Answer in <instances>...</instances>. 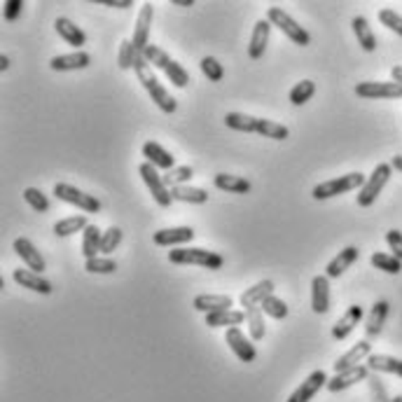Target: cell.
Instances as JSON below:
<instances>
[{
	"instance_id": "cell-5",
	"label": "cell",
	"mask_w": 402,
	"mask_h": 402,
	"mask_svg": "<svg viewBox=\"0 0 402 402\" xmlns=\"http://www.w3.org/2000/svg\"><path fill=\"white\" fill-rule=\"evenodd\" d=\"M168 262L197 264V267H206V269H222L224 257L213 251H206V248H175V251H168Z\"/></svg>"
},
{
	"instance_id": "cell-8",
	"label": "cell",
	"mask_w": 402,
	"mask_h": 402,
	"mask_svg": "<svg viewBox=\"0 0 402 402\" xmlns=\"http://www.w3.org/2000/svg\"><path fill=\"white\" fill-rule=\"evenodd\" d=\"M54 197L66 201V204H73L77 208H82L85 213H99L101 211V201L94 195H87V192L73 188L68 183H56L54 185Z\"/></svg>"
},
{
	"instance_id": "cell-52",
	"label": "cell",
	"mask_w": 402,
	"mask_h": 402,
	"mask_svg": "<svg viewBox=\"0 0 402 402\" xmlns=\"http://www.w3.org/2000/svg\"><path fill=\"white\" fill-rule=\"evenodd\" d=\"M391 166L396 168V171H400L402 173V155H398V157H393V162H391Z\"/></svg>"
},
{
	"instance_id": "cell-10",
	"label": "cell",
	"mask_w": 402,
	"mask_h": 402,
	"mask_svg": "<svg viewBox=\"0 0 402 402\" xmlns=\"http://www.w3.org/2000/svg\"><path fill=\"white\" fill-rule=\"evenodd\" d=\"M356 96L360 99H402V87L398 82H358Z\"/></svg>"
},
{
	"instance_id": "cell-14",
	"label": "cell",
	"mask_w": 402,
	"mask_h": 402,
	"mask_svg": "<svg viewBox=\"0 0 402 402\" xmlns=\"http://www.w3.org/2000/svg\"><path fill=\"white\" fill-rule=\"evenodd\" d=\"M369 356H372V344H369L367 339H363V342H358L351 351H347L344 356L337 358V363H335L332 367H335L337 374H339V372H347V369L358 367V365L363 363V360H367Z\"/></svg>"
},
{
	"instance_id": "cell-1",
	"label": "cell",
	"mask_w": 402,
	"mask_h": 402,
	"mask_svg": "<svg viewBox=\"0 0 402 402\" xmlns=\"http://www.w3.org/2000/svg\"><path fill=\"white\" fill-rule=\"evenodd\" d=\"M224 124L229 129H234V131L257 134V136H264V138H271V141H286L288 136H290L288 126L271 122V119L244 115V112H227V115H224Z\"/></svg>"
},
{
	"instance_id": "cell-43",
	"label": "cell",
	"mask_w": 402,
	"mask_h": 402,
	"mask_svg": "<svg viewBox=\"0 0 402 402\" xmlns=\"http://www.w3.org/2000/svg\"><path fill=\"white\" fill-rule=\"evenodd\" d=\"M264 313H267V316H271V318H276V320H281V318H286L288 316V304L281 300V297H276V295H271V297H267V300L262 302V307H260Z\"/></svg>"
},
{
	"instance_id": "cell-48",
	"label": "cell",
	"mask_w": 402,
	"mask_h": 402,
	"mask_svg": "<svg viewBox=\"0 0 402 402\" xmlns=\"http://www.w3.org/2000/svg\"><path fill=\"white\" fill-rule=\"evenodd\" d=\"M386 244H389L391 248V255H396L398 260H402V232L398 229H391V232H386Z\"/></svg>"
},
{
	"instance_id": "cell-38",
	"label": "cell",
	"mask_w": 402,
	"mask_h": 402,
	"mask_svg": "<svg viewBox=\"0 0 402 402\" xmlns=\"http://www.w3.org/2000/svg\"><path fill=\"white\" fill-rule=\"evenodd\" d=\"M372 267L386 271V274H400L402 271V260H398L396 255H389V253H374L369 257Z\"/></svg>"
},
{
	"instance_id": "cell-13",
	"label": "cell",
	"mask_w": 402,
	"mask_h": 402,
	"mask_svg": "<svg viewBox=\"0 0 402 402\" xmlns=\"http://www.w3.org/2000/svg\"><path fill=\"white\" fill-rule=\"evenodd\" d=\"M367 379H369V367H367V365H358V367H353V369H347V372L335 374L332 379L327 381L325 389H327L330 393H339V391L351 389L353 384L367 381Z\"/></svg>"
},
{
	"instance_id": "cell-3",
	"label": "cell",
	"mask_w": 402,
	"mask_h": 402,
	"mask_svg": "<svg viewBox=\"0 0 402 402\" xmlns=\"http://www.w3.org/2000/svg\"><path fill=\"white\" fill-rule=\"evenodd\" d=\"M143 56H146V61L150 63V66L159 68L162 73H166V77L171 80L173 87H178V89H183V87H188L190 82V73L185 70L178 61H173L171 56H168L162 47L157 45H148L146 52H143Z\"/></svg>"
},
{
	"instance_id": "cell-26",
	"label": "cell",
	"mask_w": 402,
	"mask_h": 402,
	"mask_svg": "<svg viewBox=\"0 0 402 402\" xmlns=\"http://www.w3.org/2000/svg\"><path fill=\"white\" fill-rule=\"evenodd\" d=\"M54 28H56V33H59L70 47H75V50L80 52V47L87 45V33L80 26H75L73 21L66 19V17H59L54 21Z\"/></svg>"
},
{
	"instance_id": "cell-49",
	"label": "cell",
	"mask_w": 402,
	"mask_h": 402,
	"mask_svg": "<svg viewBox=\"0 0 402 402\" xmlns=\"http://www.w3.org/2000/svg\"><path fill=\"white\" fill-rule=\"evenodd\" d=\"M3 7H5V10H3V12H5V19H7V21H17L19 14H21L23 3H21V0H5Z\"/></svg>"
},
{
	"instance_id": "cell-20",
	"label": "cell",
	"mask_w": 402,
	"mask_h": 402,
	"mask_svg": "<svg viewBox=\"0 0 402 402\" xmlns=\"http://www.w3.org/2000/svg\"><path fill=\"white\" fill-rule=\"evenodd\" d=\"M311 309L316 313L330 311V278L325 274L313 276L311 281Z\"/></svg>"
},
{
	"instance_id": "cell-15",
	"label": "cell",
	"mask_w": 402,
	"mask_h": 402,
	"mask_svg": "<svg viewBox=\"0 0 402 402\" xmlns=\"http://www.w3.org/2000/svg\"><path fill=\"white\" fill-rule=\"evenodd\" d=\"M327 381L330 379H327V374L323 372V369H316V372H311L307 379L302 381V386L293 393L288 402H309L320 389H323V386H327Z\"/></svg>"
},
{
	"instance_id": "cell-51",
	"label": "cell",
	"mask_w": 402,
	"mask_h": 402,
	"mask_svg": "<svg viewBox=\"0 0 402 402\" xmlns=\"http://www.w3.org/2000/svg\"><path fill=\"white\" fill-rule=\"evenodd\" d=\"M391 75H393V82H398L402 87V66H393L391 68Z\"/></svg>"
},
{
	"instance_id": "cell-45",
	"label": "cell",
	"mask_w": 402,
	"mask_h": 402,
	"mask_svg": "<svg viewBox=\"0 0 402 402\" xmlns=\"http://www.w3.org/2000/svg\"><path fill=\"white\" fill-rule=\"evenodd\" d=\"M122 244V229L119 227H108L106 232H103V241H101V253L103 255H110L115 248Z\"/></svg>"
},
{
	"instance_id": "cell-19",
	"label": "cell",
	"mask_w": 402,
	"mask_h": 402,
	"mask_svg": "<svg viewBox=\"0 0 402 402\" xmlns=\"http://www.w3.org/2000/svg\"><path fill=\"white\" fill-rule=\"evenodd\" d=\"M14 253H17L21 260L28 264L31 271H36V274H43V271H45L43 255H40V251L33 244H31L26 237H19L17 241H14Z\"/></svg>"
},
{
	"instance_id": "cell-23",
	"label": "cell",
	"mask_w": 402,
	"mask_h": 402,
	"mask_svg": "<svg viewBox=\"0 0 402 402\" xmlns=\"http://www.w3.org/2000/svg\"><path fill=\"white\" fill-rule=\"evenodd\" d=\"M195 239V229L192 227H171V229H159L155 232V237H152V241H155L157 246H183L188 244V241Z\"/></svg>"
},
{
	"instance_id": "cell-12",
	"label": "cell",
	"mask_w": 402,
	"mask_h": 402,
	"mask_svg": "<svg viewBox=\"0 0 402 402\" xmlns=\"http://www.w3.org/2000/svg\"><path fill=\"white\" fill-rule=\"evenodd\" d=\"M224 342L229 344V349L234 351V356L239 360H244V363H253V360L257 358V351L251 344V339H248L239 327H229L227 335H224Z\"/></svg>"
},
{
	"instance_id": "cell-46",
	"label": "cell",
	"mask_w": 402,
	"mask_h": 402,
	"mask_svg": "<svg viewBox=\"0 0 402 402\" xmlns=\"http://www.w3.org/2000/svg\"><path fill=\"white\" fill-rule=\"evenodd\" d=\"M367 386H369V396H372L374 402H393V400L389 398V393H386L384 381H381L376 374L369 376V379H367Z\"/></svg>"
},
{
	"instance_id": "cell-42",
	"label": "cell",
	"mask_w": 402,
	"mask_h": 402,
	"mask_svg": "<svg viewBox=\"0 0 402 402\" xmlns=\"http://www.w3.org/2000/svg\"><path fill=\"white\" fill-rule=\"evenodd\" d=\"M201 73L208 77V82H220L224 77V68L218 59H213V56H204L201 59Z\"/></svg>"
},
{
	"instance_id": "cell-40",
	"label": "cell",
	"mask_w": 402,
	"mask_h": 402,
	"mask_svg": "<svg viewBox=\"0 0 402 402\" xmlns=\"http://www.w3.org/2000/svg\"><path fill=\"white\" fill-rule=\"evenodd\" d=\"M85 269L89 271V274H115L117 262L112 260V257L99 255V257H94V260H87L85 262Z\"/></svg>"
},
{
	"instance_id": "cell-31",
	"label": "cell",
	"mask_w": 402,
	"mask_h": 402,
	"mask_svg": "<svg viewBox=\"0 0 402 402\" xmlns=\"http://www.w3.org/2000/svg\"><path fill=\"white\" fill-rule=\"evenodd\" d=\"M367 367L372 369V372L402 376V360L393 356H384V353H372V356L367 358Z\"/></svg>"
},
{
	"instance_id": "cell-22",
	"label": "cell",
	"mask_w": 402,
	"mask_h": 402,
	"mask_svg": "<svg viewBox=\"0 0 402 402\" xmlns=\"http://www.w3.org/2000/svg\"><path fill=\"white\" fill-rule=\"evenodd\" d=\"M269 33H271L269 19H260L255 23L253 36H251V45H248V56H251L253 61L264 56V50H267V43H269Z\"/></svg>"
},
{
	"instance_id": "cell-9",
	"label": "cell",
	"mask_w": 402,
	"mask_h": 402,
	"mask_svg": "<svg viewBox=\"0 0 402 402\" xmlns=\"http://www.w3.org/2000/svg\"><path fill=\"white\" fill-rule=\"evenodd\" d=\"M138 173H141L143 183L148 185V190L152 192V199H155L162 208L171 206V201H173V199H171V190L166 188L164 175H159L157 168L152 166L150 162H143V164L138 166Z\"/></svg>"
},
{
	"instance_id": "cell-54",
	"label": "cell",
	"mask_w": 402,
	"mask_h": 402,
	"mask_svg": "<svg viewBox=\"0 0 402 402\" xmlns=\"http://www.w3.org/2000/svg\"><path fill=\"white\" fill-rule=\"evenodd\" d=\"M173 5H185V7H190L192 3H195V0H171Z\"/></svg>"
},
{
	"instance_id": "cell-30",
	"label": "cell",
	"mask_w": 402,
	"mask_h": 402,
	"mask_svg": "<svg viewBox=\"0 0 402 402\" xmlns=\"http://www.w3.org/2000/svg\"><path fill=\"white\" fill-rule=\"evenodd\" d=\"M246 320V311H237V309H224V311H215V313H206V325L208 327H237Z\"/></svg>"
},
{
	"instance_id": "cell-11",
	"label": "cell",
	"mask_w": 402,
	"mask_h": 402,
	"mask_svg": "<svg viewBox=\"0 0 402 402\" xmlns=\"http://www.w3.org/2000/svg\"><path fill=\"white\" fill-rule=\"evenodd\" d=\"M152 17H155V7H152V3H143L141 12H138V19H136L134 38H131V43H134L136 52H138V54L146 52V47L150 45V43H148V38H150Z\"/></svg>"
},
{
	"instance_id": "cell-27",
	"label": "cell",
	"mask_w": 402,
	"mask_h": 402,
	"mask_svg": "<svg viewBox=\"0 0 402 402\" xmlns=\"http://www.w3.org/2000/svg\"><path fill=\"white\" fill-rule=\"evenodd\" d=\"M386 318H389V302L379 300V302H376L374 307H372V311H369V316H367V323H365L367 339H374V337L381 335Z\"/></svg>"
},
{
	"instance_id": "cell-17",
	"label": "cell",
	"mask_w": 402,
	"mask_h": 402,
	"mask_svg": "<svg viewBox=\"0 0 402 402\" xmlns=\"http://www.w3.org/2000/svg\"><path fill=\"white\" fill-rule=\"evenodd\" d=\"M92 63V56L87 52H70V54H59L50 61V68L56 73H66V70H82Z\"/></svg>"
},
{
	"instance_id": "cell-50",
	"label": "cell",
	"mask_w": 402,
	"mask_h": 402,
	"mask_svg": "<svg viewBox=\"0 0 402 402\" xmlns=\"http://www.w3.org/2000/svg\"><path fill=\"white\" fill-rule=\"evenodd\" d=\"M103 5L108 7H117V10H124V7H134L131 0H101Z\"/></svg>"
},
{
	"instance_id": "cell-25",
	"label": "cell",
	"mask_w": 402,
	"mask_h": 402,
	"mask_svg": "<svg viewBox=\"0 0 402 402\" xmlns=\"http://www.w3.org/2000/svg\"><path fill=\"white\" fill-rule=\"evenodd\" d=\"M360 257V251L356 246H347L344 251H339V255H335V260L325 267V276L327 278H339L344 271H347L353 262Z\"/></svg>"
},
{
	"instance_id": "cell-47",
	"label": "cell",
	"mask_w": 402,
	"mask_h": 402,
	"mask_svg": "<svg viewBox=\"0 0 402 402\" xmlns=\"http://www.w3.org/2000/svg\"><path fill=\"white\" fill-rule=\"evenodd\" d=\"M379 21L384 23L386 28H391L393 33L402 36V17H400L398 12H393V10H389V7H386V10L379 12Z\"/></svg>"
},
{
	"instance_id": "cell-34",
	"label": "cell",
	"mask_w": 402,
	"mask_h": 402,
	"mask_svg": "<svg viewBox=\"0 0 402 402\" xmlns=\"http://www.w3.org/2000/svg\"><path fill=\"white\" fill-rule=\"evenodd\" d=\"M171 199L183 201V204H206L208 192L201 188H190V185H178V188H171Z\"/></svg>"
},
{
	"instance_id": "cell-2",
	"label": "cell",
	"mask_w": 402,
	"mask_h": 402,
	"mask_svg": "<svg viewBox=\"0 0 402 402\" xmlns=\"http://www.w3.org/2000/svg\"><path fill=\"white\" fill-rule=\"evenodd\" d=\"M134 70H136V75H138V82L146 87V92L150 94V99L157 103V108L162 112H166V115L175 112V108H178V101H175L173 96L166 92V87L155 77V73L150 70V63L146 61V56H143V54L136 56Z\"/></svg>"
},
{
	"instance_id": "cell-21",
	"label": "cell",
	"mask_w": 402,
	"mask_h": 402,
	"mask_svg": "<svg viewBox=\"0 0 402 402\" xmlns=\"http://www.w3.org/2000/svg\"><path fill=\"white\" fill-rule=\"evenodd\" d=\"M143 157H146V162H150L155 168H164V171L175 168V157L155 141H148L146 146H143Z\"/></svg>"
},
{
	"instance_id": "cell-28",
	"label": "cell",
	"mask_w": 402,
	"mask_h": 402,
	"mask_svg": "<svg viewBox=\"0 0 402 402\" xmlns=\"http://www.w3.org/2000/svg\"><path fill=\"white\" fill-rule=\"evenodd\" d=\"M195 309L204 311V313H215V311H224L232 309V297L229 295H197L195 297Z\"/></svg>"
},
{
	"instance_id": "cell-24",
	"label": "cell",
	"mask_w": 402,
	"mask_h": 402,
	"mask_svg": "<svg viewBox=\"0 0 402 402\" xmlns=\"http://www.w3.org/2000/svg\"><path fill=\"white\" fill-rule=\"evenodd\" d=\"M14 281L21 288H28V290L40 293V295H50L52 293V283L47 278H43V274H36L31 269H14Z\"/></svg>"
},
{
	"instance_id": "cell-36",
	"label": "cell",
	"mask_w": 402,
	"mask_h": 402,
	"mask_svg": "<svg viewBox=\"0 0 402 402\" xmlns=\"http://www.w3.org/2000/svg\"><path fill=\"white\" fill-rule=\"evenodd\" d=\"M246 323H248V332H251V339H255V342L264 339L267 325H264V311L260 307L246 311Z\"/></svg>"
},
{
	"instance_id": "cell-33",
	"label": "cell",
	"mask_w": 402,
	"mask_h": 402,
	"mask_svg": "<svg viewBox=\"0 0 402 402\" xmlns=\"http://www.w3.org/2000/svg\"><path fill=\"white\" fill-rule=\"evenodd\" d=\"M101 241H103V232L96 227V224H89L82 232V255L87 260H94L101 253Z\"/></svg>"
},
{
	"instance_id": "cell-41",
	"label": "cell",
	"mask_w": 402,
	"mask_h": 402,
	"mask_svg": "<svg viewBox=\"0 0 402 402\" xmlns=\"http://www.w3.org/2000/svg\"><path fill=\"white\" fill-rule=\"evenodd\" d=\"M23 199H26V204L38 213L50 211V199H47L38 188H26V190H23Z\"/></svg>"
},
{
	"instance_id": "cell-44",
	"label": "cell",
	"mask_w": 402,
	"mask_h": 402,
	"mask_svg": "<svg viewBox=\"0 0 402 402\" xmlns=\"http://www.w3.org/2000/svg\"><path fill=\"white\" fill-rule=\"evenodd\" d=\"M136 56H138V52H136L134 43H131V40H124V43L119 45V54H117V63H119V68H122V70L134 68Z\"/></svg>"
},
{
	"instance_id": "cell-37",
	"label": "cell",
	"mask_w": 402,
	"mask_h": 402,
	"mask_svg": "<svg viewBox=\"0 0 402 402\" xmlns=\"http://www.w3.org/2000/svg\"><path fill=\"white\" fill-rule=\"evenodd\" d=\"M313 94H316V85L311 80H302V82H297L290 89L288 99H290L293 106H304V103L313 99Z\"/></svg>"
},
{
	"instance_id": "cell-29",
	"label": "cell",
	"mask_w": 402,
	"mask_h": 402,
	"mask_svg": "<svg viewBox=\"0 0 402 402\" xmlns=\"http://www.w3.org/2000/svg\"><path fill=\"white\" fill-rule=\"evenodd\" d=\"M213 185L222 192H232V195H248L251 192V180L241 178V175H229V173H218L213 178Z\"/></svg>"
},
{
	"instance_id": "cell-4",
	"label": "cell",
	"mask_w": 402,
	"mask_h": 402,
	"mask_svg": "<svg viewBox=\"0 0 402 402\" xmlns=\"http://www.w3.org/2000/svg\"><path fill=\"white\" fill-rule=\"evenodd\" d=\"M365 175L360 171H353V173H347V175H339V178H332V180H325V183H318L316 188H313L311 197L323 201V199H332V197H339V195H347V192H353L365 185Z\"/></svg>"
},
{
	"instance_id": "cell-53",
	"label": "cell",
	"mask_w": 402,
	"mask_h": 402,
	"mask_svg": "<svg viewBox=\"0 0 402 402\" xmlns=\"http://www.w3.org/2000/svg\"><path fill=\"white\" fill-rule=\"evenodd\" d=\"M10 68V59L7 56H0V70H7Z\"/></svg>"
},
{
	"instance_id": "cell-16",
	"label": "cell",
	"mask_w": 402,
	"mask_h": 402,
	"mask_svg": "<svg viewBox=\"0 0 402 402\" xmlns=\"http://www.w3.org/2000/svg\"><path fill=\"white\" fill-rule=\"evenodd\" d=\"M274 295V281L264 278L260 281V283H255L253 288H248V290L241 295V307H244L246 311L251 309H257L262 307V302L267 300V297Z\"/></svg>"
},
{
	"instance_id": "cell-39",
	"label": "cell",
	"mask_w": 402,
	"mask_h": 402,
	"mask_svg": "<svg viewBox=\"0 0 402 402\" xmlns=\"http://www.w3.org/2000/svg\"><path fill=\"white\" fill-rule=\"evenodd\" d=\"M192 175H195V168L192 166H175L164 173V183L166 188L171 190V188H178V185H188L192 180Z\"/></svg>"
},
{
	"instance_id": "cell-18",
	"label": "cell",
	"mask_w": 402,
	"mask_h": 402,
	"mask_svg": "<svg viewBox=\"0 0 402 402\" xmlns=\"http://www.w3.org/2000/svg\"><path fill=\"white\" fill-rule=\"evenodd\" d=\"M360 320H363V307H360V304H353V307H349L347 311H344V316L332 325V337L337 342L347 339L353 330H356V325L360 323Z\"/></svg>"
},
{
	"instance_id": "cell-35",
	"label": "cell",
	"mask_w": 402,
	"mask_h": 402,
	"mask_svg": "<svg viewBox=\"0 0 402 402\" xmlns=\"http://www.w3.org/2000/svg\"><path fill=\"white\" fill-rule=\"evenodd\" d=\"M89 227V220L85 215H73V218H63L54 224V234L56 237H70V234H77V232H85Z\"/></svg>"
},
{
	"instance_id": "cell-55",
	"label": "cell",
	"mask_w": 402,
	"mask_h": 402,
	"mask_svg": "<svg viewBox=\"0 0 402 402\" xmlns=\"http://www.w3.org/2000/svg\"><path fill=\"white\" fill-rule=\"evenodd\" d=\"M393 402H402V396H398V398H393Z\"/></svg>"
},
{
	"instance_id": "cell-32",
	"label": "cell",
	"mask_w": 402,
	"mask_h": 402,
	"mask_svg": "<svg viewBox=\"0 0 402 402\" xmlns=\"http://www.w3.org/2000/svg\"><path fill=\"white\" fill-rule=\"evenodd\" d=\"M353 26V33L358 38V45L363 47L365 52H374L376 50V36L372 33V28H369V23L365 17H353L351 21Z\"/></svg>"
},
{
	"instance_id": "cell-7",
	"label": "cell",
	"mask_w": 402,
	"mask_h": 402,
	"mask_svg": "<svg viewBox=\"0 0 402 402\" xmlns=\"http://www.w3.org/2000/svg\"><path fill=\"white\" fill-rule=\"evenodd\" d=\"M391 173H393L391 164H376L374 171L369 173V178L365 180V185L358 192V206H363V208L372 206L376 197L381 195V190L386 188V183L391 180Z\"/></svg>"
},
{
	"instance_id": "cell-6",
	"label": "cell",
	"mask_w": 402,
	"mask_h": 402,
	"mask_svg": "<svg viewBox=\"0 0 402 402\" xmlns=\"http://www.w3.org/2000/svg\"><path fill=\"white\" fill-rule=\"evenodd\" d=\"M267 19L271 26H276L283 31V36H288L293 40L295 45H302V47H307L311 45V36H309V31L307 28H302L300 23H297L290 14H288L283 7H269V12H267Z\"/></svg>"
}]
</instances>
